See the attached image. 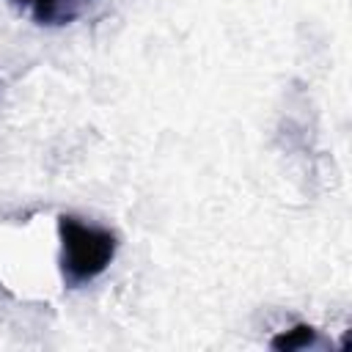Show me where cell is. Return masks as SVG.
I'll return each instance as SVG.
<instances>
[{
	"mask_svg": "<svg viewBox=\"0 0 352 352\" xmlns=\"http://www.w3.org/2000/svg\"><path fill=\"white\" fill-rule=\"evenodd\" d=\"M316 344V327L300 322L278 336L270 338V346L278 349V352H294V349H305V346H314Z\"/></svg>",
	"mask_w": 352,
	"mask_h": 352,
	"instance_id": "obj_3",
	"label": "cell"
},
{
	"mask_svg": "<svg viewBox=\"0 0 352 352\" xmlns=\"http://www.w3.org/2000/svg\"><path fill=\"white\" fill-rule=\"evenodd\" d=\"M58 236H60V275L63 283L72 289L102 275L116 258V248H118L116 234L99 226H88L72 214L58 217Z\"/></svg>",
	"mask_w": 352,
	"mask_h": 352,
	"instance_id": "obj_1",
	"label": "cell"
},
{
	"mask_svg": "<svg viewBox=\"0 0 352 352\" xmlns=\"http://www.w3.org/2000/svg\"><path fill=\"white\" fill-rule=\"evenodd\" d=\"M8 3L14 8L25 11L36 25L60 28V25H72L74 19L88 14L96 0H8Z\"/></svg>",
	"mask_w": 352,
	"mask_h": 352,
	"instance_id": "obj_2",
	"label": "cell"
}]
</instances>
